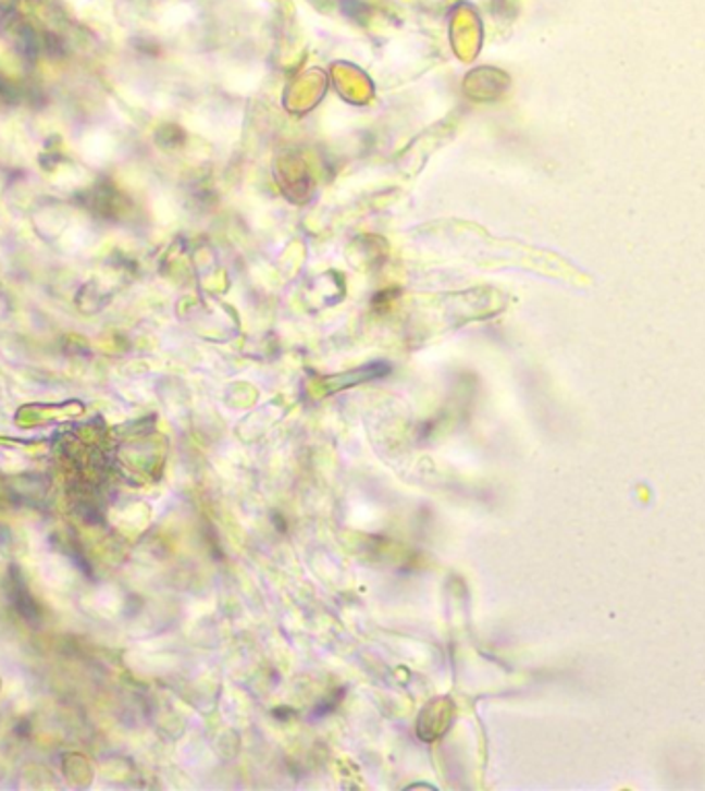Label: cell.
Returning <instances> with one entry per match:
<instances>
[{"mask_svg": "<svg viewBox=\"0 0 705 791\" xmlns=\"http://www.w3.org/2000/svg\"><path fill=\"white\" fill-rule=\"evenodd\" d=\"M452 709L454 707L448 699L431 701L430 705L423 709L421 717L417 719V733L425 742H431V740L440 738L442 733H446V730L450 728Z\"/></svg>", "mask_w": 705, "mask_h": 791, "instance_id": "obj_1", "label": "cell"}]
</instances>
